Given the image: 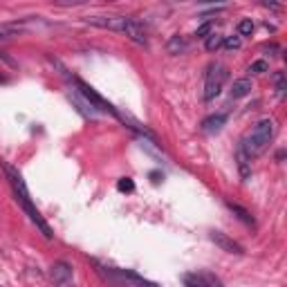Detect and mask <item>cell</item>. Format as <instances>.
I'll return each mask as SVG.
<instances>
[{"mask_svg":"<svg viewBox=\"0 0 287 287\" xmlns=\"http://www.w3.org/2000/svg\"><path fill=\"white\" fill-rule=\"evenodd\" d=\"M247 72H249V74H265V72H269V63H267L265 59H258L249 65Z\"/></svg>","mask_w":287,"mask_h":287,"instance_id":"cell-17","label":"cell"},{"mask_svg":"<svg viewBox=\"0 0 287 287\" xmlns=\"http://www.w3.org/2000/svg\"><path fill=\"white\" fill-rule=\"evenodd\" d=\"M123 34H126L133 43H137V45H146V43H148V38H146V27H144L137 18H130V23H128Z\"/></svg>","mask_w":287,"mask_h":287,"instance_id":"cell-8","label":"cell"},{"mask_svg":"<svg viewBox=\"0 0 287 287\" xmlns=\"http://www.w3.org/2000/svg\"><path fill=\"white\" fill-rule=\"evenodd\" d=\"M95 27H101V29H112V32H126L128 23H130V16H90L85 18Z\"/></svg>","mask_w":287,"mask_h":287,"instance_id":"cell-4","label":"cell"},{"mask_svg":"<svg viewBox=\"0 0 287 287\" xmlns=\"http://www.w3.org/2000/svg\"><path fill=\"white\" fill-rule=\"evenodd\" d=\"M229 76V70L222 63H211L204 76V101H213L222 92V85Z\"/></svg>","mask_w":287,"mask_h":287,"instance_id":"cell-3","label":"cell"},{"mask_svg":"<svg viewBox=\"0 0 287 287\" xmlns=\"http://www.w3.org/2000/svg\"><path fill=\"white\" fill-rule=\"evenodd\" d=\"M227 207H229V209H231V211H234V215H236V218H238V220H240V222H245V224H249V227H254V224H256L254 215H251V213H249V211H247V209H245V207H240V204H238V202H231V200H229V202H227Z\"/></svg>","mask_w":287,"mask_h":287,"instance_id":"cell-11","label":"cell"},{"mask_svg":"<svg viewBox=\"0 0 287 287\" xmlns=\"http://www.w3.org/2000/svg\"><path fill=\"white\" fill-rule=\"evenodd\" d=\"M209 238H211V242H215V247H220V249L227 251V254H236V256L245 254L242 245H240V242H236L234 238H229V236L222 234V231H211V234H209Z\"/></svg>","mask_w":287,"mask_h":287,"instance_id":"cell-7","label":"cell"},{"mask_svg":"<svg viewBox=\"0 0 287 287\" xmlns=\"http://www.w3.org/2000/svg\"><path fill=\"white\" fill-rule=\"evenodd\" d=\"M222 38H224V36H220V34L211 32L207 38H204V48H207L209 52H218V49L222 48Z\"/></svg>","mask_w":287,"mask_h":287,"instance_id":"cell-14","label":"cell"},{"mask_svg":"<svg viewBox=\"0 0 287 287\" xmlns=\"http://www.w3.org/2000/svg\"><path fill=\"white\" fill-rule=\"evenodd\" d=\"M211 32H213V23L207 21V23H202V25L195 29V36H197V38H207Z\"/></svg>","mask_w":287,"mask_h":287,"instance_id":"cell-20","label":"cell"},{"mask_svg":"<svg viewBox=\"0 0 287 287\" xmlns=\"http://www.w3.org/2000/svg\"><path fill=\"white\" fill-rule=\"evenodd\" d=\"M251 92V81L249 79H238L234 81V85H231V99H242V96H247Z\"/></svg>","mask_w":287,"mask_h":287,"instance_id":"cell-12","label":"cell"},{"mask_svg":"<svg viewBox=\"0 0 287 287\" xmlns=\"http://www.w3.org/2000/svg\"><path fill=\"white\" fill-rule=\"evenodd\" d=\"M5 81H7V76H2V74H0V83H5Z\"/></svg>","mask_w":287,"mask_h":287,"instance_id":"cell-21","label":"cell"},{"mask_svg":"<svg viewBox=\"0 0 287 287\" xmlns=\"http://www.w3.org/2000/svg\"><path fill=\"white\" fill-rule=\"evenodd\" d=\"M227 112H215V115H209L207 119L202 121V130L204 133H220L222 130V126L227 123Z\"/></svg>","mask_w":287,"mask_h":287,"instance_id":"cell-9","label":"cell"},{"mask_svg":"<svg viewBox=\"0 0 287 287\" xmlns=\"http://www.w3.org/2000/svg\"><path fill=\"white\" fill-rule=\"evenodd\" d=\"M166 49H168V54H182V52H186L189 49V43H186V38L184 36H170L168 38V43H166Z\"/></svg>","mask_w":287,"mask_h":287,"instance_id":"cell-13","label":"cell"},{"mask_svg":"<svg viewBox=\"0 0 287 287\" xmlns=\"http://www.w3.org/2000/svg\"><path fill=\"white\" fill-rule=\"evenodd\" d=\"M184 287H222L220 281L209 271H189L182 276Z\"/></svg>","mask_w":287,"mask_h":287,"instance_id":"cell-5","label":"cell"},{"mask_svg":"<svg viewBox=\"0 0 287 287\" xmlns=\"http://www.w3.org/2000/svg\"><path fill=\"white\" fill-rule=\"evenodd\" d=\"M5 173H7V180H9L11 189H14V195H16L18 204H21L23 211L27 213V218L36 224V229L43 234V238H45V240H52L54 238V231L49 229V224L43 220V215L38 213V209L34 207V202H32V197H29V191H27L23 175L18 173L16 168H14V166H9V164H5Z\"/></svg>","mask_w":287,"mask_h":287,"instance_id":"cell-1","label":"cell"},{"mask_svg":"<svg viewBox=\"0 0 287 287\" xmlns=\"http://www.w3.org/2000/svg\"><path fill=\"white\" fill-rule=\"evenodd\" d=\"M254 29H256V25L251 18H242V21L238 23V36H251Z\"/></svg>","mask_w":287,"mask_h":287,"instance_id":"cell-16","label":"cell"},{"mask_svg":"<svg viewBox=\"0 0 287 287\" xmlns=\"http://www.w3.org/2000/svg\"><path fill=\"white\" fill-rule=\"evenodd\" d=\"M72 278H74V269H72L70 263L59 261L52 265V281L56 287H70L72 285Z\"/></svg>","mask_w":287,"mask_h":287,"instance_id":"cell-6","label":"cell"},{"mask_svg":"<svg viewBox=\"0 0 287 287\" xmlns=\"http://www.w3.org/2000/svg\"><path fill=\"white\" fill-rule=\"evenodd\" d=\"M222 45H224L227 49H240L242 41H240V36H224V38H222Z\"/></svg>","mask_w":287,"mask_h":287,"instance_id":"cell-19","label":"cell"},{"mask_svg":"<svg viewBox=\"0 0 287 287\" xmlns=\"http://www.w3.org/2000/svg\"><path fill=\"white\" fill-rule=\"evenodd\" d=\"M236 162H238V170H240V177L242 180H247V177L251 175V157L242 150V146H238V150H236Z\"/></svg>","mask_w":287,"mask_h":287,"instance_id":"cell-10","label":"cell"},{"mask_svg":"<svg viewBox=\"0 0 287 287\" xmlns=\"http://www.w3.org/2000/svg\"><path fill=\"white\" fill-rule=\"evenodd\" d=\"M117 189L121 193H133L135 191V182L130 180V177H121V180L117 182Z\"/></svg>","mask_w":287,"mask_h":287,"instance_id":"cell-18","label":"cell"},{"mask_svg":"<svg viewBox=\"0 0 287 287\" xmlns=\"http://www.w3.org/2000/svg\"><path fill=\"white\" fill-rule=\"evenodd\" d=\"M274 85H276V95L285 96V90H287V79H285V72H274Z\"/></svg>","mask_w":287,"mask_h":287,"instance_id":"cell-15","label":"cell"},{"mask_svg":"<svg viewBox=\"0 0 287 287\" xmlns=\"http://www.w3.org/2000/svg\"><path fill=\"white\" fill-rule=\"evenodd\" d=\"M274 135H276V123H274V119L265 117L251 128V133L240 142V146H242V150H245L251 160H254V157L263 155L267 148H269Z\"/></svg>","mask_w":287,"mask_h":287,"instance_id":"cell-2","label":"cell"}]
</instances>
